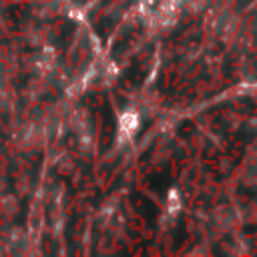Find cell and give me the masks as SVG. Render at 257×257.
<instances>
[{
  "label": "cell",
  "instance_id": "cell-4",
  "mask_svg": "<svg viewBox=\"0 0 257 257\" xmlns=\"http://www.w3.org/2000/svg\"><path fill=\"white\" fill-rule=\"evenodd\" d=\"M141 2H143V4H145V6H151V4H155V2H157V0H141Z\"/></svg>",
  "mask_w": 257,
  "mask_h": 257
},
{
  "label": "cell",
  "instance_id": "cell-3",
  "mask_svg": "<svg viewBox=\"0 0 257 257\" xmlns=\"http://www.w3.org/2000/svg\"><path fill=\"white\" fill-rule=\"evenodd\" d=\"M181 209V199H179V191H171L169 193V199H167V213L169 215H177Z\"/></svg>",
  "mask_w": 257,
  "mask_h": 257
},
{
  "label": "cell",
  "instance_id": "cell-2",
  "mask_svg": "<svg viewBox=\"0 0 257 257\" xmlns=\"http://www.w3.org/2000/svg\"><path fill=\"white\" fill-rule=\"evenodd\" d=\"M209 0H177L181 12H191V14H197L201 12L205 6H207Z\"/></svg>",
  "mask_w": 257,
  "mask_h": 257
},
{
  "label": "cell",
  "instance_id": "cell-1",
  "mask_svg": "<svg viewBox=\"0 0 257 257\" xmlns=\"http://www.w3.org/2000/svg\"><path fill=\"white\" fill-rule=\"evenodd\" d=\"M141 126V114L135 108H126L120 112L118 116V141L120 143H128Z\"/></svg>",
  "mask_w": 257,
  "mask_h": 257
}]
</instances>
